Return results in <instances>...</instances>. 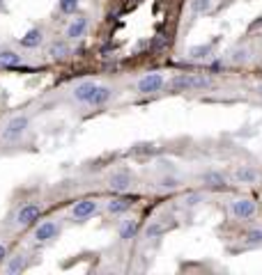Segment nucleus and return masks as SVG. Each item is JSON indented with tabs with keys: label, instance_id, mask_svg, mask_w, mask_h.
I'll use <instances>...</instances> for the list:
<instances>
[{
	"label": "nucleus",
	"instance_id": "nucleus-24",
	"mask_svg": "<svg viewBox=\"0 0 262 275\" xmlns=\"http://www.w3.org/2000/svg\"><path fill=\"white\" fill-rule=\"evenodd\" d=\"M244 241L249 243V245H260V243H262V229H251Z\"/></svg>",
	"mask_w": 262,
	"mask_h": 275
},
{
	"label": "nucleus",
	"instance_id": "nucleus-16",
	"mask_svg": "<svg viewBox=\"0 0 262 275\" xmlns=\"http://www.w3.org/2000/svg\"><path fill=\"white\" fill-rule=\"evenodd\" d=\"M129 207H131V200L129 197H117V200H111L108 202V214H124V211H129Z\"/></svg>",
	"mask_w": 262,
	"mask_h": 275
},
{
	"label": "nucleus",
	"instance_id": "nucleus-1",
	"mask_svg": "<svg viewBox=\"0 0 262 275\" xmlns=\"http://www.w3.org/2000/svg\"><path fill=\"white\" fill-rule=\"evenodd\" d=\"M212 88V81L207 76H193V74H180L168 81L170 92H193V90Z\"/></svg>",
	"mask_w": 262,
	"mask_h": 275
},
{
	"label": "nucleus",
	"instance_id": "nucleus-19",
	"mask_svg": "<svg viewBox=\"0 0 262 275\" xmlns=\"http://www.w3.org/2000/svg\"><path fill=\"white\" fill-rule=\"evenodd\" d=\"M202 182L209 188H223L225 186V177L221 172H207V175H202Z\"/></svg>",
	"mask_w": 262,
	"mask_h": 275
},
{
	"label": "nucleus",
	"instance_id": "nucleus-21",
	"mask_svg": "<svg viewBox=\"0 0 262 275\" xmlns=\"http://www.w3.org/2000/svg\"><path fill=\"white\" fill-rule=\"evenodd\" d=\"M191 12L193 14H207L214 7V0H191Z\"/></svg>",
	"mask_w": 262,
	"mask_h": 275
},
{
	"label": "nucleus",
	"instance_id": "nucleus-26",
	"mask_svg": "<svg viewBox=\"0 0 262 275\" xmlns=\"http://www.w3.org/2000/svg\"><path fill=\"white\" fill-rule=\"evenodd\" d=\"M131 152H136V154H148V152H154V147L152 145H136Z\"/></svg>",
	"mask_w": 262,
	"mask_h": 275
},
{
	"label": "nucleus",
	"instance_id": "nucleus-22",
	"mask_svg": "<svg viewBox=\"0 0 262 275\" xmlns=\"http://www.w3.org/2000/svg\"><path fill=\"white\" fill-rule=\"evenodd\" d=\"M67 53H69V46L65 44V41H53V44H51V48H48V55H51V58H55V60H58V58H65Z\"/></svg>",
	"mask_w": 262,
	"mask_h": 275
},
{
	"label": "nucleus",
	"instance_id": "nucleus-7",
	"mask_svg": "<svg viewBox=\"0 0 262 275\" xmlns=\"http://www.w3.org/2000/svg\"><path fill=\"white\" fill-rule=\"evenodd\" d=\"M108 188L115 190V193H124V190H129V188H131V175H129L127 170H117V172H113L111 179H108Z\"/></svg>",
	"mask_w": 262,
	"mask_h": 275
},
{
	"label": "nucleus",
	"instance_id": "nucleus-10",
	"mask_svg": "<svg viewBox=\"0 0 262 275\" xmlns=\"http://www.w3.org/2000/svg\"><path fill=\"white\" fill-rule=\"evenodd\" d=\"M87 30V19H83V16H78V19H74L72 23H69L67 28V37L69 39H78V37H83Z\"/></svg>",
	"mask_w": 262,
	"mask_h": 275
},
{
	"label": "nucleus",
	"instance_id": "nucleus-14",
	"mask_svg": "<svg viewBox=\"0 0 262 275\" xmlns=\"http://www.w3.org/2000/svg\"><path fill=\"white\" fill-rule=\"evenodd\" d=\"M212 48H214V44H198V46H191L188 48V58H191V60H207L209 55H212Z\"/></svg>",
	"mask_w": 262,
	"mask_h": 275
},
{
	"label": "nucleus",
	"instance_id": "nucleus-25",
	"mask_svg": "<svg viewBox=\"0 0 262 275\" xmlns=\"http://www.w3.org/2000/svg\"><path fill=\"white\" fill-rule=\"evenodd\" d=\"M159 186H161V188H168V190H173V188L180 186V182H177L175 177H163L161 182H159Z\"/></svg>",
	"mask_w": 262,
	"mask_h": 275
},
{
	"label": "nucleus",
	"instance_id": "nucleus-11",
	"mask_svg": "<svg viewBox=\"0 0 262 275\" xmlns=\"http://www.w3.org/2000/svg\"><path fill=\"white\" fill-rule=\"evenodd\" d=\"M41 44V30L39 28H33V30H28L23 37H21V46L23 48H37Z\"/></svg>",
	"mask_w": 262,
	"mask_h": 275
},
{
	"label": "nucleus",
	"instance_id": "nucleus-3",
	"mask_svg": "<svg viewBox=\"0 0 262 275\" xmlns=\"http://www.w3.org/2000/svg\"><path fill=\"white\" fill-rule=\"evenodd\" d=\"M258 211L256 202L249 200V197H239V200H235L232 204H230V214L235 215L237 220H249V218H253Z\"/></svg>",
	"mask_w": 262,
	"mask_h": 275
},
{
	"label": "nucleus",
	"instance_id": "nucleus-20",
	"mask_svg": "<svg viewBox=\"0 0 262 275\" xmlns=\"http://www.w3.org/2000/svg\"><path fill=\"white\" fill-rule=\"evenodd\" d=\"M163 232H166V225H163L161 220H152L148 227H145V236H148V239H156V236H161Z\"/></svg>",
	"mask_w": 262,
	"mask_h": 275
},
{
	"label": "nucleus",
	"instance_id": "nucleus-5",
	"mask_svg": "<svg viewBox=\"0 0 262 275\" xmlns=\"http://www.w3.org/2000/svg\"><path fill=\"white\" fill-rule=\"evenodd\" d=\"M166 85V78H163L159 71H152V74H145L138 81V92L141 94H154Z\"/></svg>",
	"mask_w": 262,
	"mask_h": 275
},
{
	"label": "nucleus",
	"instance_id": "nucleus-6",
	"mask_svg": "<svg viewBox=\"0 0 262 275\" xmlns=\"http://www.w3.org/2000/svg\"><path fill=\"white\" fill-rule=\"evenodd\" d=\"M58 234H60V227L53 220H44L35 227V239H37V243L53 241V239H58Z\"/></svg>",
	"mask_w": 262,
	"mask_h": 275
},
{
	"label": "nucleus",
	"instance_id": "nucleus-8",
	"mask_svg": "<svg viewBox=\"0 0 262 275\" xmlns=\"http://www.w3.org/2000/svg\"><path fill=\"white\" fill-rule=\"evenodd\" d=\"M97 209H99V204L94 200H81L76 202L74 209H72V215H74L76 220H85V218H90V215L97 214Z\"/></svg>",
	"mask_w": 262,
	"mask_h": 275
},
{
	"label": "nucleus",
	"instance_id": "nucleus-29",
	"mask_svg": "<svg viewBox=\"0 0 262 275\" xmlns=\"http://www.w3.org/2000/svg\"><path fill=\"white\" fill-rule=\"evenodd\" d=\"M5 257H7V245L5 243H0V262H2Z\"/></svg>",
	"mask_w": 262,
	"mask_h": 275
},
{
	"label": "nucleus",
	"instance_id": "nucleus-17",
	"mask_svg": "<svg viewBox=\"0 0 262 275\" xmlns=\"http://www.w3.org/2000/svg\"><path fill=\"white\" fill-rule=\"evenodd\" d=\"M136 232H138V222L131 218V220H122L120 225V239L122 241H129V239H134Z\"/></svg>",
	"mask_w": 262,
	"mask_h": 275
},
{
	"label": "nucleus",
	"instance_id": "nucleus-2",
	"mask_svg": "<svg viewBox=\"0 0 262 275\" xmlns=\"http://www.w3.org/2000/svg\"><path fill=\"white\" fill-rule=\"evenodd\" d=\"M28 124H30L28 115H16V117H12V120L5 124V128H2V140L12 142V140H16V138H21V135L28 131Z\"/></svg>",
	"mask_w": 262,
	"mask_h": 275
},
{
	"label": "nucleus",
	"instance_id": "nucleus-13",
	"mask_svg": "<svg viewBox=\"0 0 262 275\" xmlns=\"http://www.w3.org/2000/svg\"><path fill=\"white\" fill-rule=\"evenodd\" d=\"M26 266H28V257H26V255H14L12 259L7 262L5 273H9V275L21 273V271H26Z\"/></svg>",
	"mask_w": 262,
	"mask_h": 275
},
{
	"label": "nucleus",
	"instance_id": "nucleus-23",
	"mask_svg": "<svg viewBox=\"0 0 262 275\" xmlns=\"http://www.w3.org/2000/svg\"><path fill=\"white\" fill-rule=\"evenodd\" d=\"M78 7V0H58V9L62 14H74Z\"/></svg>",
	"mask_w": 262,
	"mask_h": 275
},
{
	"label": "nucleus",
	"instance_id": "nucleus-18",
	"mask_svg": "<svg viewBox=\"0 0 262 275\" xmlns=\"http://www.w3.org/2000/svg\"><path fill=\"white\" fill-rule=\"evenodd\" d=\"M21 55L14 51H0V67H19Z\"/></svg>",
	"mask_w": 262,
	"mask_h": 275
},
{
	"label": "nucleus",
	"instance_id": "nucleus-27",
	"mask_svg": "<svg viewBox=\"0 0 262 275\" xmlns=\"http://www.w3.org/2000/svg\"><path fill=\"white\" fill-rule=\"evenodd\" d=\"M168 44V37H163V34H156V39L152 41V48H161Z\"/></svg>",
	"mask_w": 262,
	"mask_h": 275
},
{
	"label": "nucleus",
	"instance_id": "nucleus-9",
	"mask_svg": "<svg viewBox=\"0 0 262 275\" xmlns=\"http://www.w3.org/2000/svg\"><path fill=\"white\" fill-rule=\"evenodd\" d=\"M94 90H97V83L94 81H83L76 85L74 90V99L76 101H81V103H90V99H92V94Z\"/></svg>",
	"mask_w": 262,
	"mask_h": 275
},
{
	"label": "nucleus",
	"instance_id": "nucleus-15",
	"mask_svg": "<svg viewBox=\"0 0 262 275\" xmlns=\"http://www.w3.org/2000/svg\"><path fill=\"white\" fill-rule=\"evenodd\" d=\"M111 88L108 85H97V90H94V94H92V99H90V103L92 106H104L108 99H111Z\"/></svg>",
	"mask_w": 262,
	"mask_h": 275
},
{
	"label": "nucleus",
	"instance_id": "nucleus-12",
	"mask_svg": "<svg viewBox=\"0 0 262 275\" xmlns=\"http://www.w3.org/2000/svg\"><path fill=\"white\" fill-rule=\"evenodd\" d=\"M232 179H235L237 183H253V182H258V170H253V168H237L235 175H232Z\"/></svg>",
	"mask_w": 262,
	"mask_h": 275
},
{
	"label": "nucleus",
	"instance_id": "nucleus-28",
	"mask_svg": "<svg viewBox=\"0 0 262 275\" xmlns=\"http://www.w3.org/2000/svg\"><path fill=\"white\" fill-rule=\"evenodd\" d=\"M200 200H202V195L193 193V195H188V197H187V200H184V202H187V207H195V204H198V202H200Z\"/></svg>",
	"mask_w": 262,
	"mask_h": 275
},
{
	"label": "nucleus",
	"instance_id": "nucleus-4",
	"mask_svg": "<svg viewBox=\"0 0 262 275\" xmlns=\"http://www.w3.org/2000/svg\"><path fill=\"white\" fill-rule=\"evenodd\" d=\"M39 218H41V207L30 202V204H23V207L19 209V214H16V225L30 227V225H35Z\"/></svg>",
	"mask_w": 262,
	"mask_h": 275
}]
</instances>
